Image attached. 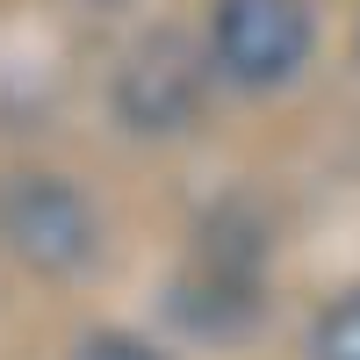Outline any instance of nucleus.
<instances>
[{
	"label": "nucleus",
	"instance_id": "f257e3e1",
	"mask_svg": "<svg viewBox=\"0 0 360 360\" xmlns=\"http://www.w3.org/2000/svg\"><path fill=\"white\" fill-rule=\"evenodd\" d=\"M0 245L37 274H79L101 252V224L86 195L58 173H8L0 180Z\"/></svg>",
	"mask_w": 360,
	"mask_h": 360
},
{
	"label": "nucleus",
	"instance_id": "20e7f679",
	"mask_svg": "<svg viewBox=\"0 0 360 360\" xmlns=\"http://www.w3.org/2000/svg\"><path fill=\"white\" fill-rule=\"evenodd\" d=\"M310 360H360V288L310 324Z\"/></svg>",
	"mask_w": 360,
	"mask_h": 360
},
{
	"label": "nucleus",
	"instance_id": "39448f33",
	"mask_svg": "<svg viewBox=\"0 0 360 360\" xmlns=\"http://www.w3.org/2000/svg\"><path fill=\"white\" fill-rule=\"evenodd\" d=\"M72 360H159V353L137 346V339H123V332H101V339H86Z\"/></svg>",
	"mask_w": 360,
	"mask_h": 360
},
{
	"label": "nucleus",
	"instance_id": "7ed1b4c3",
	"mask_svg": "<svg viewBox=\"0 0 360 360\" xmlns=\"http://www.w3.org/2000/svg\"><path fill=\"white\" fill-rule=\"evenodd\" d=\"M115 108H123L130 130H188L195 108H202V65L180 37H159L144 44L123 79H115Z\"/></svg>",
	"mask_w": 360,
	"mask_h": 360
},
{
	"label": "nucleus",
	"instance_id": "f03ea898",
	"mask_svg": "<svg viewBox=\"0 0 360 360\" xmlns=\"http://www.w3.org/2000/svg\"><path fill=\"white\" fill-rule=\"evenodd\" d=\"M310 8L303 0H217L209 8V65L231 86H281L310 58Z\"/></svg>",
	"mask_w": 360,
	"mask_h": 360
}]
</instances>
